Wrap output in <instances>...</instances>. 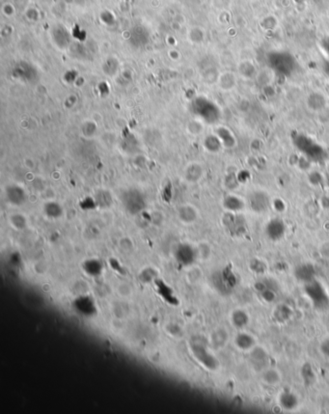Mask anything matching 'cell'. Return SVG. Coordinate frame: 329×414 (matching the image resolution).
<instances>
[{
    "mask_svg": "<svg viewBox=\"0 0 329 414\" xmlns=\"http://www.w3.org/2000/svg\"><path fill=\"white\" fill-rule=\"evenodd\" d=\"M231 321L235 328L241 329L249 323V315L243 309H235L231 315Z\"/></svg>",
    "mask_w": 329,
    "mask_h": 414,
    "instance_id": "cell-26",
    "label": "cell"
},
{
    "mask_svg": "<svg viewBox=\"0 0 329 414\" xmlns=\"http://www.w3.org/2000/svg\"><path fill=\"white\" fill-rule=\"evenodd\" d=\"M190 350L198 362L207 370L216 371L220 363L218 359L208 349V341L202 336H195L190 341Z\"/></svg>",
    "mask_w": 329,
    "mask_h": 414,
    "instance_id": "cell-1",
    "label": "cell"
},
{
    "mask_svg": "<svg viewBox=\"0 0 329 414\" xmlns=\"http://www.w3.org/2000/svg\"><path fill=\"white\" fill-rule=\"evenodd\" d=\"M44 212L46 216L49 219H59L63 215V209L62 207L56 203V202H48L44 207Z\"/></svg>",
    "mask_w": 329,
    "mask_h": 414,
    "instance_id": "cell-30",
    "label": "cell"
},
{
    "mask_svg": "<svg viewBox=\"0 0 329 414\" xmlns=\"http://www.w3.org/2000/svg\"><path fill=\"white\" fill-rule=\"evenodd\" d=\"M122 203L126 211L132 216L141 214L146 208V200L144 195L135 189L129 190L123 193Z\"/></svg>",
    "mask_w": 329,
    "mask_h": 414,
    "instance_id": "cell-5",
    "label": "cell"
},
{
    "mask_svg": "<svg viewBox=\"0 0 329 414\" xmlns=\"http://www.w3.org/2000/svg\"><path fill=\"white\" fill-rule=\"evenodd\" d=\"M186 176H187V179L189 182H192V183L198 182L202 178V176H203V168H202V166L200 164H198V163L191 164L190 166H188V168L187 170Z\"/></svg>",
    "mask_w": 329,
    "mask_h": 414,
    "instance_id": "cell-32",
    "label": "cell"
},
{
    "mask_svg": "<svg viewBox=\"0 0 329 414\" xmlns=\"http://www.w3.org/2000/svg\"><path fill=\"white\" fill-rule=\"evenodd\" d=\"M96 204L101 209L109 208L112 204L111 194L106 191H99L95 196Z\"/></svg>",
    "mask_w": 329,
    "mask_h": 414,
    "instance_id": "cell-33",
    "label": "cell"
},
{
    "mask_svg": "<svg viewBox=\"0 0 329 414\" xmlns=\"http://www.w3.org/2000/svg\"><path fill=\"white\" fill-rule=\"evenodd\" d=\"M293 316V310L292 308L287 305V304H278L273 313H272V317L273 319L278 322V323H285L287 322L290 318H292Z\"/></svg>",
    "mask_w": 329,
    "mask_h": 414,
    "instance_id": "cell-21",
    "label": "cell"
},
{
    "mask_svg": "<svg viewBox=\"0 0 329 414\" xmlns=\"http://www.w3.org/2000/svg\"><path fill=\"white\" fill-rule=\"evenodd\" d=\"M301 377L304 384L307 386L312 385L316 381V375L313 367L309 363H305L301 369Z\"/></svg>",
    "mask_w": 329,
    "mask_h": 414,
    "instance_id": "cell-31",
    "label": "cell"
},
{
    "mask_svg": "<svg viewBox=\"0 0 329 414\" xmlns=\"http://www.w3.org/2000/svg\"><path fill=\"white\" fill-rule=\"evenodd\" d=\"M320 349H321L322 353H323L326 357L329 358V338L325 339V340L321 343Z\"/></svg>",
    "mask_w": 329,
    "mask_h": 414,
    "instance_id": "cell-42",
    "label": "cell"
},
{
    "mask_svg": "<svg viewBox=\"0 0 329 414\" xmlns=\"http://www.w3.org/2000/svg\"><path fill=\"white\" fill-rule=\"evenodd\" d=\"M235 345L239 350H252L255 347V339L252 335L245 332H241L235 336Z\"/></svg>",
    "mask_w": 329,
    "mask_h": 414,
    "instance_id": "cell-22",
    "label": "cell"
},
{
    "mask_svg": "<svg viewBox=\"0 0 329 414\" xmlns=\"http://www.w3.org/2000/svg\"><path fill=\"white\" fill-rule=\"evenodd\" d=\"M317 114H318L320 122H323V123L329 122V106L325 107L323 110H321Z\"/></svg>",
    "mask_w": 329,
    "mask_h": 414,
    "instance_id": "cell-39",
    "label": "cell"
},
{
    "mask_svg": "<svg viewBox=\"0 0 329 414\" xmlns=\"http://www.w3.org/2000/svg\"><path fill=\"white\" fill-rule=\"evenodd\" d=\"M178 217L183 222L190 224L197 219V212L192 206L185 205L178 210Z\"/></svg>",
    "mask_w": 329,
    "mask_h": 414,
    "instance_id": "cell-25",
    "label": "cell"
},
{
    "mask_svg": "<svg viewBox=\"0 0 329 414\" xmlns=\"http://www.w3.org/2000/svg\"><path fill=\"white\" fill-rule=\"evenodd\" d=\"M168 328H169L170 334L175 335V336H178V334L180 332V328H179L178 325H176V324H169L168 325Z\"/></svg>",
    "mask_w": 329,
    "mask_h": 414,
    "instance_id": "cell-43",
    "label": "cell"
},
{
    "mask_svg": "<svg viewBox=\"0 0 329 414\" xmlns=\"http://www.w3.org/2000/svg\"><path fill=\"white\" fill-rule=\"evenodd\" d=\"M271 66L273 70L281 74H290L295 69V60L290 54L277 53L271 57Z\"/></svg>",
    "mask_w": 329,
    "mask_h": 414,
    "instance_id": "cell-9",
    "label": "cell"
},
{
    "mask_svg": "<svg viewBox=\"0 0 329 414\" xmlns=\"http://www.w3.org/2000/svg\"><path fill=\"white\" fill-rule=\"evenodd\" d=\"M228 339H229V335L227 331L223 328H218L212 333L211 344L214 349L219 350V349H222L226 345V343L228 342Z\"/></svg>",
    "mask_w": 329,
    "mask_h": 414,
    "instance_id": "cell-24",
    "label": "cell"
},
{
    "mask_svg": "<svg viewBox=\"0 0 329 414\" xmlns=\"http://www.w3.org/2000/svg\"><path fill=\"white\" fill-rule=\"evenodd\" d=\"M224 185L229 191H235L239 186V180L237 179L235 174H234V173L229 174V175H227V177L224 181Z\"/></svg>",
    "mask_w": 329,
    "mask_h": 414,
    "instance_id": "cell-37",
    "label": "cell"
},
{
    "mask_svg": "<svg viewBox=\"0 0 329 414\" xmlns=\"http://www.w3.org/2000/svg\"><path fill=\"white\" fill-rule=\"evenodd\" d=\"M279 404L285 411H294L298 407L299 401L295 393L284 391L279 396Z\"/></svg>",
    "mask_w": 329,
    "mask_h": 414,
    "instance_id": "cell-20",
    "label": "cell"
},
{
    "mask_svg": "<svg viewBox=\"0 0 329 414\" xmlns=\"http://www.w3.org/2000/svg\"><path fill=\"white\" fill-rule=\"evenodd\" d=\"M328 182H329V176H328Z\"/></svg>",
    "mask_w": 329,
    "mask_h": 414,
    "instance_id": "cell-45",
    "label": "cell"
},
{
    "mask_svg": "<svg viewBox=\"0 0 329 414\" xmlns=\"http://www.w3.org/2000/svg\"><path fill=\"white\" fill-rule=\"evenodd\" d=\"M83 270L89 276H99L102 271V264L97 259H89L83 263Z\"/></svg>",
    "mask_w": 329,
    "mask_h": 414,
    "instance_id": "cell-27",
    "label": "cell"
},
{
    "mask_svg": "<svg viewBox=\"0 0 329 414\" xmlns=\"http://www.w3.org/2000/svg\"><path fill=\"white\" fill-rule=\"evenodd\" d=\"M222 205H223V208L227 212L234 213V214H238L244 209L245 202L243 201V199H241L237 195L228 194L224 197V199L222 201Z\"/></svg>",
    "mask_w": 329,
    "mask_h": 414,
    "instance_id": "cell-15",
    "label": "cell"
},
{
    "mask_svg": "<svg viewBox=\"0 0 329 414\" xmlns=\"http://www.w3.org/2000/svg\"><path fill=\"white\" fill-rule=\"evenodd\" d=\"M249 267H250V269H251L253 272L258 273V274L264 273V272L266 271V269H267L266 264H265L264 262H263L262 260H260V259H253V260L250 262Z\"/></svg>",
    "mask_w": 329,
    "mask_h": 414,
    "instance_id": "cell-35",
    "label": "cell"
},
{
    "mask_svg": "<svg viewBox=\"0 0 329 414\" xmlns=\"http://www.w3.org/2000/svg\"><path fill=\"white\" fill-rule=\"evenodd\" d=\"M286 233V224L281 219H272L265 225V235L273 242L280 241Z\"/></svg>",
    "mask_w": 329,
    "mask_h": 414,
    "instance_id": "cell-10",
    "label": "cell"
},
{
    "mask_svg": "<svg viewBox=\"0 0 329 414\" xmlns=\"http://www.w3.org/2000/svg\"><path fill=\"white\" fill-rule=\"evenodd\" d=\"M197 251L198 256L200 255L204 259L208 258L210 256V254H211V248H210V246L208 244H203L200 245V247H199Z\"/></svg>",
    "mask_w": 329,
    "mask_h": 414,
    "instance_id": "cell-40",
    "label": "cell"
},
{
    "mask_svg": "<svg viewBox=\"0 0 329 414\" xmlns=\"http://www.w3.org/2000/svg\"><path fill=\"white\" fill-rule=\"evenodd\" d=\"M262 380L268 385H276L281 382V374L273 368H266L262 372Z\"/></svg>",
    "mask_w": 329,
    "mask_h": 414,
    "instance_id": "cell-29",
    "label": "cell"
},
{
    "mask_svg": "<svg viewBox=\"0 0 329 414\" xmlns=\"http://www.w3.org/2000/svg\"><path fill=\"white\" fill-rule=\"evenodd\" d=\"M6 197L9 203L15 206H21L25 202V191L19 186H10L6 190Z\"/></svg>",
    "mask_w": 329,
    "mask_h": 414,
    "instance_id": "cell-16",
    "label": "cell"
},
{
    "mask_svg": "<svg viewBox=\"0 0 329 414\" xmlns=\"http://www.w3.org/2000/svg\"><path fill=\"white\" fill-rule=\"evenodd\" d=\"M273 208L275 209V211H277L279 213H282V212L285 211L286 205H285V203H284V201L282 199H279L278 198V199H275L273 201Z\"/></svg>",
    "mask_w": 329,
    "mask_h": 414,
    "instance_id": "cell-41",
    "label": "cell"
},
{
    "mask_svg": "<svg viewBox=\"0 0 329 414\" xmlns=\"http://www.w3.org/2000/svg\"><path fill=\"white\" fill-rule=\"evenodd\" d=\"M260 294H261V297L263 298V300H264L267 303L274 302L275 299H276V297H277L276 292L272 288L265 289Z\"/></svg>",
    "mask_w": 329,
    "mask_h": 414,
    "instance_id": "cell-38",
    "label": "cell"
},
{
    "mask_svg": "<svg viewBox=\"0 0 329 414\" xmlns=\"http://www.w3.org/2000/svg\"><path fill=\"white\" fill-rule=\"evenodd\" d=\"M268 353L262 347H254L250 350L249 360L254 370L263 372L268 364Z\"/></svg>",
    "mask_w": 329,
    "mask_h": 414,
    "instance_id": "cell-11",
    "label": "cell"
},
{
    "mask_svg": "<svg viewBox=\"0 0 329 414\" xmlns=\"http://www.w3.org/2000/svg\"><path fill=\"white\" fill-rule=\"evenodd\" d=\"M218 86L221 90L229 92L232 91L235 88L236 83H237V79H236V75L235 73L233 72H225L220 73L219 78H218Z\"/></svg>",
    "mask_w": 329,
    "mask_h": 414,
    "instance_id": "cell-19",
    "label": "cell"
},
{
    "mask_svg": "<svg viewBox=\"0 0 329 414\" xmlns=\"http://www.w3.org/2000/svg\"><path fill=\"white\" fill-rule=\"evenodd\" d=\"M321 207L328 210L329 209V196H324L321 199Z\"/></svg>",
    "mask_w": 329,
    "mask_h": 414,
    "instance_id": "cell-44",
    "label": "cell"
},
{
    "mask_svg": "<svg viewBox=\"0 0 329 414\" xmlns=\"http://www.w3.org/2000/svg\"><path fill=\"white\" fill-rule=\"evenodd\" d=\"M305 104L310 111L318 113L328 106V100L323 93L314 91L306 97Z\"/></svg>",
    "mask_w": 329,
    "mask_h": 414,
    "instance_id": "cell-13",
    "label": "cell"
},
{
    "mask_svg": "<svg viewBox=\"0 0 329 414\" xmlns=\"http://www.w3.org/2000/svg\"><path fill=\"white\" fill-rule=\"evenodd\" d=\"M304 292L312 301L314 307L319 310H325L329 305V296L326 289L316 279L305 284Z\"/></svg>",
    "mask_w": 329,
    "mask_h": 414,
    "instance_id": "cell-4",
    "label": "cell"
},
{
    "mask_svg": "<svg viewBox=\"0 0 329 414\" xmlns=\"http://www.w3.org/2000/svg\"><path fill=\"white\" fill-rule=\"evenodd\" d=\"M296 149L308 159L314 162H321L327 159L325 149L317 143L310 136L302 133H297L293 137Z\"/></svg>",
    "mask_w": 329,
    "mask_h": 414,
    "instance_id": "cell-2",
    "label": "cell"
},
{
    "mask_svg": "<svg viewBox=\"0 0 329 414\" xmlns=\"http://www.w3.org/2000/svg\"><path fill=\"white\" fill-rule=\"evenodd\" d=\"M197 257V249L188 244H180L175 251V258L177 262L184 267L191 266L196 261Z\"/></svg>",
    "mask_w": 329,
    "mask_h": 414,
    "instance_id": "cell-8",
    "label": "cell"
},
{
    "mask_svg": "<svg viewBox=\"0 0 329 414\" xmlns=\"http://www.w3.org/2000/svg\"><path fill=\"white\" fill-rule=\"evenodd\" d=\"M204 147L208 152L216 154L221 151L223 145L216 134H210L204 139Z\"/></svg>",
    "mask_w": 329,
    "mask_h": 414,
    "instance_id": "cell-28",
    "label": "cell"
},
{
    "mask_svg": "<svg viewBox=\"0 0 329 414\" xmlns=\"http://www.w3.org/2000/svg\"><path fill=\"white\" fill-rule=\"evenodd\" d=\"M247 203L251 211L257 214H262L270 206V199L266 192L263 191H254L249 193Z\"/></svg>",
    "mask_w": 329,
    "mask_h": 414,
    "instance_id": "cell-6",
    "label": "cell"
},
{
    "mask_svg": "<svg viewBox=\"0 0 329 414\" xmlns=\"http://www.w3.org/2000/svg\"><path fill=\"white\" fill-rule=\"evenodd\" d=\"M94 301L88 296H79L74 301V307L76 311L83 315H90L95 311Z\"/></svg>",
    "mask_w": 329,
    "mask_h": 414,
    "instance_id": "cell-23",
    "label": "cell"
},
{
    "mask_svg": "<svg viewBox=\"0 0 329 414\" xmlns=\"http://www.w3.org/2000/svg\"><path fill=\"white\" fill-rule=\"evenodd\" d=\"M215 134L219 137L222 145L226 149H233L236 146V138L228 127H219L215 130Z\"/></svg>",
    "mask_w": 329,
    "mask_h": 414,
    "instance_id": "cell-18",
    "label": "cell"
},
{
    "mask_svg": "<svg viewBox=\"0 0 329 414\" xmlns=\"http://www.w3.org/2000/svg\"><path fill=\"white\" fill-rule=\"evenodd\" d=\"M237 72L240 77L244 79H253L258 75V71L251 60H242L237 66Z\"/></svg>",
    "mask_w": 329,
    "mask_h": 414,
    "instance_id": "cell-17",
    "label": "cell"
},
{
    "mask_svg": "<svg viewBox=\"0 0 329 414\" xmlns=\"http://www.w3.org/2000/svg\"><path fill=\"white\" fill-rule=\"evenodd\" d=\"M223 223L227 230L234 236H241L246 231L245 219L238 214L227 212V214L223 217Z\"/></svg>",
    "mask_w": 329,
    "mask_h": 414,
    "instance_id": "cell-7",
    "label": "cell"
},
{
    "mask_svg": "<svg viewBox=\"0 0 329 414\" xmlns=\"http://www.w3.org/2000/svg\"><path fill=\"white\" fill-rule=\"evenodd\" d=\"M192 111L203 122L209 125H214L218 123L221 118L220 109L215 103L205 98L198 97L192 102Z\"/></svg>",
    "mask_w": 329,
    "mask_h": 414,
    "instance_id": "cell-3",
    "label": "cell"
},
{
    "mask_svg": "<svg viewBox=\"0 0 329 414\" xmlns=\"http://www.w3.org/2000/svg\"><path fill=\"white\" fill-rule=\"evenodd\" d=\"M295 277L299 282L307 284L316 277L315 267L310 263H304L297 266L295 269Z\"/></svg>",
    "mask_w": 329,
    "mask_h": 414,
    "instance_id": "cell-14",
    "label": "cell"
},
{
    "mask_svg": "<svg viewBox=\"0 0 329 414\" xmlns=\"http://www.w3.org/2000/svg\"><path fill=\"white\" fill-rule=\"evenodd\" d=\"M212 280L215 288H217L222 292H229L235 284V277L231 271L217 272L214 274Z\"/></svg>",
    "mask_w": 329,
    "mask_h": 414,
    "instance_id": "cell-12",
    "label": "cell"
},
{
    "mask_svg": "<svg viewBox=\"0 0 329 414\" xmlns=\"http://www.w3.org/2000/svg\"><path fill=\"white\" fill-rule=\"evenodd\" d=\"M157 277V271L154 268H148L144 270H142V272L139 275V278L141 281L145 282V283H150L152 281H154Z\"/></svg>",
    "mask_w": 329,
    "mask_h": 414,
    "instance_id": "cell-36",
    "label": "cell"
},
{
    "mask_svg": "<svg viewBox=\"0 0 329 414\" xmlns=\"http://www.w3.org/2000/svg\"><path fill=\"white\" fill-rule=\"evenodd\" d=\"M10 222L13 225L14 228L18 229V230H24L26 227V219L24 216L20 215V214H16L13 215L10 219Z\"/></svg>",
    "mask_w": 329,
    "mask_h": 414,
    "instance_id": "cell-34",
    "label": "cell"
}]
</instances>
